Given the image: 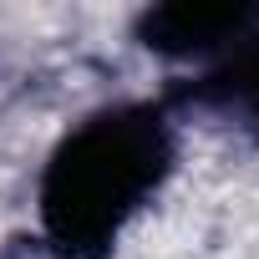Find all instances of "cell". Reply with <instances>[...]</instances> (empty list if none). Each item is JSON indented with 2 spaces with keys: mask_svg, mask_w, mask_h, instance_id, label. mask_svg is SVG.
Masks as SVG:
<instances>
[{
  "mask_svg": "<svg viewBox=\"0 0 259 259\" xmlns=\"http://www.w3.org/2000/svg\"><path fill=\"white\" fill-rule=\"evenodd\" d=\"M234 102H239L244 117L259 127V46L244 51V61L234 66Z\"/></svg>",
  "mask_w": 259,
  "mask_h": 259,
  "instance_id": "cell-3",
  "label": "cell"
},
{
  "mask_svg": "<svg viewBox=\"0 0 259 259\" xmlns=\"http://www.w3.org/2000/svg\"><path fill=\"white\" fill-rule=\"evenodd\" d=\"M168 168L153 112H107L66 138L46 173V224L66 249H102Z\"/></svg>",
  "mask_w": 259,
  "mask_h": 259,
  "instance_id": "cell-1",
  "label": "cell"
},
{
  "mask_svg": "<svg viewBox=\"0 0 259 259\" xmlns=\"http://www.w3.org/2000/svg\"><path fill=\"white\" fill-rule=\"evenodd\" d=\"M249 26H254L249 11H213V6H173L148 16V36L163 51H203L229 36H244Z\"/></svg>",
  "mask_w": 259,
  "mask_h": 259,
  "instance_id": "cell-2",
  "label": "cell"
}]
</instances>
